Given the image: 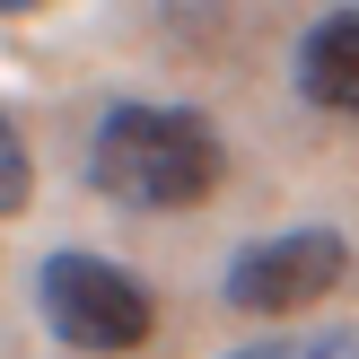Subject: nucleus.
<instances>
[{"mask_svg":"<svg viewBox=\"0 0 359 359\" xmlns=\"http://www.w3.org/2000/svg\"><path fill=\"white\" fill-rule=\"evenodd\" d=\"M219 167H228L219 132L184 105H114L97 123V149H88L97 193H114L132 210H193L219 184Z\"/></svg>","mask_w":359,"mask_h":359,"instance_id":"nucleus-1","label":"nucleus"},{"mask_svg":"<svg viewBox=\"0 0 359 359\" xmlns=\"http://www.w3.org/2000/svg\"><path fill=\"white\" fill-rule=\"evenodd\" d=\"M35 298H44V325L70 351H140L149 342V290L97 255H53L35 272Z\"/></svg>","mask_w":359,"mask_h":359,"instance_id":"nucleus-2","label":"nucleus"},{"mask_svg":"<svg viewBox=\"0 0 359 359\" xmlns=\"http://www.w3.org/2000/svg\"><path fill=\"white\" fill-rule=\"evenodd\" d=\"M351 272V245L333 228H290V237H263L237 255L228 272V307H263V316H290L307 298H325L333 280Z\"/></svg>","mask_w":359,"mask_h":359,"instance_id":"nucleus-3","label":"nucleus"},{"mask_svg":"<svg viewBox=\"0 0 359 359\" xmlns=\"http://www.w3.org/2000/svg\"><path fill=\"white\" fill-rule=\"evenodd\" d=\"M298 79H307V97H316V105L359 114V9H333L325 27L298 44Z\"/></svg>","mask_w":359,"mask_h":359,"instance_id":"nucleus-4","label":"nucleus"},{"mask_svg":"<svg viewBox=\"0 0 359 359\" xmlns=\"http://www.w3.org/2000/svg\"><path fill=\"white\" fill-rule=\"evenodd\" d=\"M228 359H359V333H290V342H255Z\"/></svg>","mask_w":359,"mask_h":359,"instance_id":"nucleus-5","label":"nucleus"},{"mask_svg":"<svg viewBox=\"0 0 359 359\" xmlns=\"http://www.w3.org/2000/svg\"><path fill=\"white\" fill-rule=\"evenodd\" d=\"M27 184H35V167H27V140H18V123L0 114V219H9V210L27 202Z\"/></svg>","mask_w":359,"mask_h":359,"instance_id":"nucleus-6","label":"nucleus"},{"mask_svg":"<svg viewBox=\"0 0 359 359\" xmlns=\"http://www.w3.org/2000/svg\"><path fill=\"white\" fill-rule=\"evenodd\" d=\"M9 9H44V0H0V18H9Z\"/></svg>","mask_w":359,"mask_h":359,"instance_id":"nucleus-7","label":"nucleus"}]
</instances>
